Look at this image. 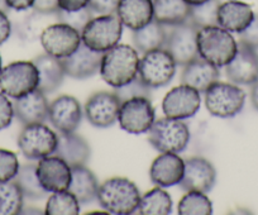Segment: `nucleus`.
Returning a JSON list of instances; mask_svg holds the SVG:
<instances>
[{"instance_id":"412c9836","label":"nucleus","mask_w":258,"mask_h":215,"mask_svg":"<svg viewBox=\"0 0 258 215\" xmlns=\"http://www.w3.org/2000/svg\"><path fill=\"white\" fill-rule=\"evenodd\" d=\"M13 108L14 117L23 125L43 123L48 119L49 104L46 99V94L42 93L39 89L22 98L14 99Z\"/></svg>"},{"instance_id":"f3484780","label":"nucleus","mask_w":258,"mask_h":215,"mask_svg":"<svg viewBox=\"0 0 258 215\" xmlns=\"http://www.w3.org/2000/svg\"><path fill=\"white\" fill-rule=\"evenodd\" d=\"M228 79L235 85H253L258 81V53L238 42L237 53L225 66Z\"/></svg>"},{"instance_id":"f257e3e1","label":"nucleus","mask_w":258,"mask_h":215,"mask_svg":"<svg viewBox=\"0 0 258 215\" xmlns=\"http://www.w3.org/2000/svg\"><path fill=\"white\" fill-rule=\"evenodd\" d=\"M138 51L128 44H115L104 52L100 65L101 79L111 88H120L138 76Z\"/></svg>"},{"instance_id":"a19ab883","label":"nucleus","mask_w":258,"mask_h":215,"mask_svg":"<svg viewBox=\"0 0 258 215\" xmlns=\"http://www.w3.org/2000/svg\"><path fill=\"white\" fill-rule=\"evenodd\" d=\"M239 42L250 48L258 49V16H254L249 26L240 32Z\"/></svg>"},{"instance_id":"7ed1b4c3","label":"nucleus","mask_w":258,"mask_h":215,"mask_svg":"<svg viewBox=\"0 0 258 215\" xmlns=\"http://www.w3.org/2000/svg\"><path fill=\"white\" fill-rule=\"evenodd\" d=\"M238 42L220 26L205 27L198 32L199 56L217 67L227 66L237 53Z\"/></svg>"},{"instance_id":"603ef678","label":"nucleus","mask_w":258,"mask_h":215,"mask_svg":"<svg viewBox=\"0 0 258 215\" xmlns=\"http://www.w3.org/2000/svg\"><path fill=\"white\" fill-rule=\"evenodd\" d=\"M2 68L3 67H2V56H0V71H2Z\"/></svg>"},{"instance_id":"1a4fd4ad","label":"nucleus","mask_w":258,"mask_h":215,"mask_svg":"<svg viewBox=\"0 0 258 215\" xmlns=\"http://www.w3.org/2000/svg\"><path fill=\"white\" fill-rule=\"evenodd\" d=\"M198 28L192 22L167 27V36L163 48L170 53L177 66H185L199 57L198 52Z\"/></svg>"},{"instance_id":"c756f323","label":"nucleus","mask_w":258,"mask_h":215,"mask_svg":"<svg viewBox=\"0 0 258 215\" xmlns=\"http://www.w3.org/2000/svg\"><path fill=\"white\" fill-rule=\"evenodd\" d=\"M49 16H54V14H42L36 11L27 14L24 18H22L13 26L17 38L23 42H33L41 38L44 28L52 24L49 23L51 22V19L48 18Z\"/></svg>"},{"instance_id":"4468645a","label":"nucleus","mask_w":258,"mask_h":215,"mask_svg":"<svg viewBox=\"0 0 258 215\" xmlns=\"http://www.w3.org/2000/svg\"><path fill=\"white\" fill-rule=\"evenodd\" d=\"M121 101L115 93L99 91L91 95L85 104V117L96 128H109L118 122Z\"/></svg>"},{"instance_id":"de8ad7c7","label":"nucleus","mask_w":258,"mask_h":215,"mask_svg":"<svg viewBox=\"0 0 258 215\" xmlns=\"http://www.w3.org/2000/svg\"><path fill=\"white\" fill-rule=\"evenodd\" d=\"M250 101L255 110L258 112V81L252 85V90H250Z\"/></svg>"},{"instance_id":"2eb2a0df","label":"nucleus","mask_w":258,"mask_h":215,"mask_svg":"<svg viewBox=\"0 0 258 215\" xmlns=\"http://www.w3.org/2000/svg\"><path fill=\"white\" fill-rule=\"evenodd\" d=\"M217 181V171L210 161L204 157H191L185 161L180 189L183 191L209 192Z\"/></svg>"},{"instance_id":"6e6552de","label":"nucleus","mask_w":258,"mask_h":215,"mask_svg":"<svg viewBox=\"0 0 258 215\" xmlns=\"http://www.w3.org/2000/svg\"><path fill=\"white\" fill-rule=\"evenodd\" d=\"M176 62L165 48L143 53L140 60L138 78L151 89L163 88L172 81L176 74Z\"/></svg>"},{"instance_id":"ddd939ff","label":"nucleus","mask_w":258,"mask_h":215,"mask_svg":"<svg viewBox=\"0 0 258 215\" xmlns=\"http://www.w3.org/2000/svg\"><path fill=\"white\" fill-rule=\"evenodd\" d=\"M202 105L200 93L191 86L181 84L171 89L162 101V110L166 117L185 120L197 114Z\"/></svg>"},{"instance_id":"a211bd4d","label":"nucleus","mask_w":258,"mask_h":215,"mask_svg":"<svg viewBox=\"0 0 258 215\" xmlns=\"http://www.w3.org/2000/svg\"><path fill=\"white\" fill-rule=\"evenodd\" d=\"M37 176L47 192L68 190L71 182V167L58 156H46L37 165Z\"/></svg>"},{"instance_id":"9d476101","label":"nucleus","mask_w":258,"mask_h":215,"mask_svg":"<svg viewBox=\"0 0 258 215\" xmlns=\"http://www.w3.org/2000/svg\"><path fill=\"white\" fill-rule=\"evenodd\" d=\"M58 145V134L43 123L24 125L18 135V147L28 160H41L53 155Z\"/></svg>"},{"instance_id":"c03bdc74","label":"nucleus","mask_w":258,"mask_h":215,"mask_svg":"<svg viewBox=\"0 0 258 215\" xmlns=\"http://www.w3.org/2000/svg\"><path fill=\"white\" fill-rule=\"evenodd\" d=\"M12 32H13L12 22L9 21L6 12L0 11V44L6 43L8 41L9 37L12 36Z\"/></svg>"},{"instance_id":"ea45409f","label":"nucleus","mask_w":258,"mask_h":215,"mask_svg":"<svg viewBox=\"0 0 258 215\" xmlns=\"http://www.w3.org/2000/svg\"><path fill=\"white\" fill-rule=\"evenodd\" d=\"M13 103L9 100V96L4 93H0V130L8 128L13 122Z\"/></svg>"},{"instance_id":"c9c22d12","label":"nucleus","mask_w":258,"mask_h":215,"mask_svg":"<svg viewBox=\"0 0 258 215\" xmlns=\"http://www.w3.org/2000/svg\"><path fill=\"white\" fill-rule=\"evenodd\" d=\"M220 4L219 0H208L199 6L191 7L190 21L199 29L218 26V9Z\"/></svg>"},{"instance_id":"bb28decb","label":"nucleus","mask_w":258,"mask_h":215,"mask_svg":"<svg viewBox=\"0 0 258 215\" xmlns=\"http://www.w3.org/2000/svg\"><path fill=\"white\" fill-rule=\"evenodd\" d=\"M68 190L75 195L80 204H89L96 199L98 180L86 166L71 167V182Z\"/></svg>"},{"instance_id":"c85d7f7f","label":"nucleus","mask_w":258,"mask_h":215,"mask_svg":"<svg viewBox=\"0 0 258 215\" xmlns=\"http://www.w3.org/2000/svg\"><path fill=\"white\" fill-rule=\"evenodd\" d=\"M166 36H167V27L153 19L147 26L142 27L137 31H133L132 39L138 52L147 53L153 49L163 48Z\"/></svg>"},{"instance_id":"393cba45","label":"nucleus","mask_w":258,"mask_h":215,"mask_svg":"<svg viewBox=\"0 0 258 215\" xmlns=\"http://www.w3.org/2000/svg\"><path fill=\"white\" fill-rule=\"evenodd\" d=\"M54 155L61 157L70 167L85 166L90 158L91 151L89 143L81 135L70 133V134H58V145H57Z\"/></svg>"},{"instance_id":"58836bf2","label":"nucleus","mask_w":258,"mask_h":215,"mask_svg":"<svg viewBox=\"0 0 258 215\" xmlns=\"http://www.w3.org/2000/svg\"><path fill=\"white\" fill-rule=\"evenodd\" d=\"M120 101L128 100V99L136 98V96H146V98H151V88H148L140 78H136L131 83L125 84V85L120 86V88H115V91Z\"/></svg>"},{"instance_id":"3c124183","label":"nucleus","mask_w":258,"mask_h":215,"mask_svg":"<svg viewBox=\"0 0 258 215\" xmlns=\"http://www.w3.org/2000/svg\"><path fill=\"white\" fill-rule=\"evenodd\" d=\"M31 212H33V214H41V211H39L38 209H34V210H22L21 214H31Z\"/></svg>"},{"instance_id":"39448f33","label":"nucleus","mask_w":258,"mask_h":215,"mask_svg":"<svg viewBox=\"0 0 258 215\" xmlns=\"http://www.w3.org/2000/svg\"><path fill=\"white\" fill-rule=\"evenodd\" d=\"M123 33V24L115 13L101 14L93 18L81 31V41L89 48L106 52L119 43Z\"/></svg>"},{"instance_id":"9b49d317","label":"nucleus","mask_w":258,"mask_h":215,"mask_svg":"<svg viewBox=\"0 0 258 215\" xmlns=\"http://www.w3.org/2000/svg\"><path fill=\"white\" fill-rule=\"evenodd\" d=\"M155 108L150 98L136 96L123 101L118 114L119 125L131 134H143L155 123Z\"/></svg>"},{"instance_id":"b1692460","label":"nucleus","mask_w":258,"mask_h":215,"mask_svg":"<svg viewBox=\"0 0 258 215\" xmlns=\"http://www.w3.org/2000/svg\"><path fill=\"white\" fill-rule=\"evenodd\" d=\"M254 18L252 8L248 4L229 0L227 3L220 4L218 9V26L234 33L244 31Z\"/></svg>"},{"instance_id":"72a5a7b5","label":"nucleus","mask_w":258,"mask_h":215,"mask_svg":"<svg viewBox=\"0 0 258 215\" xmlns=\"http://www.w3.org/2000/svg\"><path fill=\"white\" fill-rule=\"evenodd\" d=\"M44 214L48 215H78L80 214V202L69 190L56 191L48 197Z\"/></svg>"},{"instance_id":"423d86ee","label":"nucleus","mask_w":258,"mask_h":215,"mask_svg":"<svg viewBox=\"0 0 258 215\" xmlns=\"http://www.w3.org/2000/svg\"><path fill=\"white\" fill-rule=\"evenodd\" d=\"M244 103L245 93L234 84L217 81L205 91V106L214 117L234 118L242 112Z\"/></svg>"},{"instance_id":"a878e982","label":"nucleus","mask_w":258,"mask_h":215,"mask_svg":"<svg viewBox=\"0 0 258 215\" xmlns=\"http://www.w3.org/2000/svg\"><path fill=\"white\" fill-rule=\"evenodd\" d=\"M39 74L38 89L43 94H51L62 85L64 80L63 66L59 58L53 57L48 53L37 56L33 60Z\"/></svg>"},{"instance_id":"dca6fc26","label":"nucleus","mask_w":258,"mask_h":215,"mask_svg":"<svg viewBox=\"0 0 258 215\" xmlns=\"http://www.w3.org/2000/svg\"><path fill=\"white\" fill-rule=\"evenodd\" d=\"M48 119L59 133H75L83 119L80 103L74 96H58L49 104Z\"/></svg>"},{"instance_id":"0eeeda50","label":"nucleus","mask_w":258,"mask_h":215,"mask_svg":"<svg viewBox=\"0 0 258 215\" xmlns=\"http://www.w3.org/2000/svg\"><path fill=\"white\" fill-rule=\"evenodd\" d=\"M39 74L33 61H17L0 71V90L13 99L22 98L38 89Z\"/></svg>"},{"instance_id":"e433bc0d","label":"nucleus","mask_w":258,"mask_h":215,"mask_svg":"<svg viewBox=\"0 0 258 215\" xmlns=\"http://www.w3.org/2000/svg\"><path fill=\"white\" fill-rule=\"evenodd\" d=\"M94 18V12L91 11L90 7H85V8H81L79 11H73V12H68V11H62L59 9L57 12V19L58 22L64 24H69L73 28L78 29L79 32L81 33L84 28H85L86 24Z\"/></svg>"},{"instance_id":"49530a36","label":"nucleus","mask_w":258,"mask_h":215,"mask_svg":"<svg viewBox=\"0 0 258 215\" xmlns=\"http://www.w3.org/2000/svg\"><path fill=\"white\" fill-rule=\"evenodd\" d=\"M34 0H7L9 9H13L17 12H23L33 7Z\"/></svg>"},{"instance_id":"20e7f679","label":"nucleus","mask_w":258,"mask_h":215,"mask_svg":"<svg viewBox=\"0 0 258 215\" xmlns=\"http://www.w3.org/2000/svg\"><path fill=\"white\" fill-rule=\"evenodd\" d=\"M190 129L181 119L161 118L155 120L148 130V142L161 153H180L186 150L190 142Z\"/></svg>"},{"instance_id":"4be33fe9","label":"nucleus","mask_w":258,"mask_h":215,"mask_svg":"<svg viewBox=\"0 0 258 215\" xmlns=\"http://www.w3.org/2000/svg\"><path fill=\"white\" fill-rule=\"evenodd\" d=\"M219 67L212 65L199 56L183 66L181 83L191 86L199 93H205L213 84L219 81Z\"/></svg>"},{"instance_id":"cd10ccee","label":"nucleus","mask_w":258,"mask_h":215,"mask_svg":"<svg viewBox=\"0 0 258 215\" xmlns=\"http://www.w3.org/2000/svg\"><path fill=\"white\" fill-rule=\"evenodd\" d=\"M190 9L185 0H153V19L166 27L176 26L190 19Z\"/></svg>"},{"instance_id":"aec40b11","label":"nucleus","mask_w":258,"mask_h":215,"mask_svg":"<svg viewBox=\"0 0 258 215\" xmlns=\"http://www.w3.org/2000/svg\"><path fill=\"white\" fill-rule=\"evenodd\" d=\"M185 170V161L177 153L165 152L155 158L151 165V181L161 187H170L180 184Z\"/></svg>"},{"instance_id":"09e8293b","label":"nucleus","mask_w":258,"mask_h":215,"mask_svg":"<svg viewBox=\"0 0 258 215\" xmlns=\"http://www.w3.org/2000/svg\"><path fill=\"white\" fill-rule=\"evenodd\" d=\"M185 2L190 7H194V6H199V4L205 3V2H208V0H185Z\"/></svg>"},{"instance_id":"2f4dec72","label":"nucleus","mask_w":258,"mask_h":215,"mask_svg":"<svg viewBox=\"0 0 258 215\" xmlns=\"http://www.w3.org/2000/svg\"><path fill=\"white\" fill-rule=\"evenodd\" d=\"M13 181L18 185L24 197H28L31 200H39L43 199L47 195V191L42 187L37 176V165H22Z\"/></svg>"},{"instance_id":"5701e85b","label":"nucleus","mask_w":258,"mask_h":215,"mask_svg":"<svg viewBox=\"0 0 258 215\" xmlns=\"http://www.w3.org/2000/svg\"><path fill=\"white\" fill-rule=\"evenodd\" d=\"M115 14L123 26L137 31L153 21V0H119Z\"/></svg>"},{"instance_id":"8fccbe9b","label":"nucleus","mask_w":258,"mask_h":215,"mask_svg":"<svg viewBox=\"0 0 258 215\" xmlns=\"http://www.w3.org/2000/svg\"><path fill=\"white\" fill-rule=\"evenodd\" d=\"M0 11L6 12V13L9 12V7L8 4H7V0H0Z\"/></svg>"},{"instance_id":"473e14b6","label":"nucleus","mask_w":258,"mask_h":215,"mask_svg":"<svg viewBox=\"0 0 258 215\" xmlns=\"http://www.w3.org/2000/svg\"><path fill=\"white\" fill-rule=\"evenodd\" d=\"M23 202V192L13 180L0 182V215L21 214Z\"/></svg>"},{"instance_id":"f704fd0d","label":"nucleus","mask_w":258,"mask_h":215,"mask_svg":"<svg viewBox=\"0 0 258 215\" xmlns=\"http://www.w3.org/2000/svg\"><path fill=\"white\" fill-rule=\"evenodd\" d=\"M180 215H210L213 214V204L205 192L187 191L178 202Z\"/></svg>"},{"instance_id":"7c9ffc66","label":"nucleus","mask_w":258,"mask_h":215,"mask_svg":"<svg viewBox=\"0 0 258 215\" xmlns=\"http://www.w3.org/2000/svg\"><path fill=\"white\" fill-rule=\"evenodd\" d=\"M142 215H167L172 211V199L163 187L157 186L141 197L138 210Z\"/></svg>"},{"instance_id":"6ab92c4d","label":"nucleus","mask_w":258,"mask_h":215,"mask_svg":"<svg viewBox=\"0 0 258 215\" xmlns=\"http://www.w3.org/2000/svg\"><path fill=\"white\" fill-rule=\"evenodd\" d=\"M103 52L94 51L81 42L79 48L69 57L61 58L62 66L66 76L84 80L96 75L100 71Z\"/></svg>"},{"instance_id":"f8f14e48","label":"nucleus","mask_w":258,"mask_h":215,"mask_svg":"<svg viewBox=\"0 0 258 215\" xmlns=\"http://www.w3.org/2000/svg\"><path fill=\"white\" fill-rule=\"evenodd\" d=\"M41 44L44 52L56 58H64L73 55L81 44V33L69 24H49L41 34Z\"/></svg>"},{"instance_id":"f03ea898","label":"nucleus","mask_w":258,"mask_h":215,"mask_svg":"<svg viewBox=\"0 0 258 215\" xmlns=\"http://www.w3.org/2000/svg\"><path fill=\"white\" fill-rule=\"evenodd\" d=\"M140 189L125 177H111L99 185V204L105 211L115 215H129L138 210L141 201Z\"/></svg>"},{"instance_id":"4c0bfd02","label":"nucleus","mask_w":258,"mask_h":215,"mask_svg":"<svg viewBox=\"0 0 258 215\" xmlns=\"http://www.w3.org/2000/svg\"><path fill=\"white\" fill-rule=\"evenodd\" d=\"M21 167L18 157L8 150H0V182L12 181Z\"/></svg>"},{"instance_id":"a18cd8bd","label":"nucleus","mask_w":258,"mask_h":215,"mask_svg":"<svg viewBox=\"0 0 258 215\" xmlns=\"http://www.w3.org/2000/svg\"><path fill=\"white\" fill-rule=\"evenodd\" d=\"M58 6L62 11H79L89 6V0H58Z\"/></svg>"},{"instance_id":"79ce46f5","label":"nucleus","mask_w":258,"mask_h":215,"mask_svg":"<svg viewBox=\"0 0 258 215\" xmlns=\"http://www.w3.org/2000/svg\"><path fill=\"white\" fill-rule=\"evenodd\" d=\"M119 0H89V7L94 13L99 14H114Z\"/></svg>"},{"instance_id":"37998d69","label":"nucleus","mask_w":258,"mask_h":215,"mask_svg":"<svg viewBox=\"0 0 258 215\" xmlns=\"http://www.w3.org/2000/svg\"><path fill=\"white\" fill-rule=\"evenodd\" d=\"M32 8L42 14H57L59 11L58 0H34Z\"/></svg>"}]
</instances>
